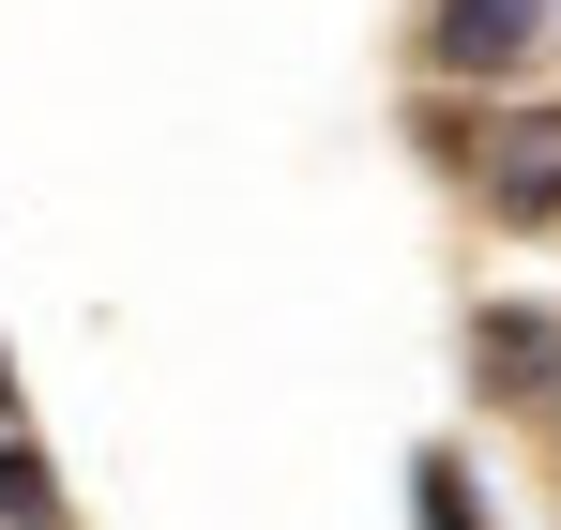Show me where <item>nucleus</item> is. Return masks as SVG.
I'll use <instances>...</instances> for the list:
<instances>
[{
  "label": "nucleus",
  "instance_id": "20e7f679",
  "mask_svg": "<svg viewBox=\"0 0 561 530\" xmlns=\"http://www.w3.org/2000/svg\"><path fill=\"white\" fill-rule=\"evenodd\" d=\"M410 500H425V530H485V500H470L456 454H425V470H410Z\"/></svg>",
  "mask_w": 561,
  "mask_h": 530
},
{
  "label": "nucleus",
  "instance_id": "423d86ee",
  "mask_svg": "<svg viewBox=\"0 0 561 530\" xmlns=\"http://www.w3.org/2000/svg\"><path fill=\"white\" fill-rule=\"evenodd\" d=\"M0 410H15V364H0Z\"/></svg>",
  "mask_w": 561,
  "mask_h": 530
},
{
  "label": "nucleus",
  "instance_id": "7ed1b4c3",
  "mask_svg": "<svg viewBox=\"0 0 561 530\" xmlns=\"http://www.w3.org/2000/svg\"><path fill=\"white\" fill-rule=\"evenodd\" d=\"M531 31H547V0H440V77H501V61H531Z\"/></svg>",
  "mask_w": 561,
  "mask_h": 530
},
{
  "label": "nucleus",
  "instance_id": "39448f33",
  "mask_svg": "<svg viewBox=\"0 0 561 530\" xmlns=\"http://www.w3.org/2000/svg\"><path fill=\"white\" fill-rule=\"evenodd\" d=\"M0 516H15V530H61V485H46L31 454H0Z\"/></svg>",
  "mask_w": 561,
  "mask_h": 530
},
{
  "label": "nucleus",
  "instance_id": "f257e3e1",
  "mask_svg": "<svg viewBox=\"0 0 561 530\" xmlns=\"http://www.w3.org/2000/svg\"><path fill=\"white\" fill-rule=\"evenodd\" d=\"M470 379H485L501 410H531V425H561V319H531V303H501V319L470 334Z\"/></svg>",
  "mask_w": 561,
  "mask_h": 530
},
{
  "label": "nucleus",
  "instance_id": "f03ea898",
  "mask_svg": "<svg viewBox=\"0 0 561 530\" xmlns=\"http://www.w3.org/2000/svg\"><path fill=\"white\" fill-rule=\"evenodd\" d=\"M485 212H516V228L561 212V106H516V122L485 137Z\"/></svg>",
  "mask_w": 561,
  "mask_h": 530
}]
</instances>
